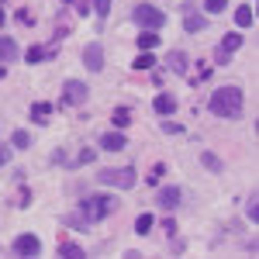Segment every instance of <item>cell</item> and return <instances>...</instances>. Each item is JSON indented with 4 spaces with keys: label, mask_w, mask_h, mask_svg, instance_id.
Listing matches in <instances>:
<instances>
[{
    "label": "cell",
    "mask_w": 259,
    "mask_h": 259,
    "mask_svg": "<svg viewBox=\"0 0 259 259\" xmlns=\"http://www.w3.org/2000/svg\"><path fill=\"white\" fill-rule=\"evenodd\" d=\"M242 104H245V97H242V90L239 87H218L214 94H211V100H207V107H211V114L214 118H225V121H232V118H239L242 114Z\"/></svg>",
    "instance_id": "1"
},
{
    "label": "cell",
    "mask_w": 259,
    "mask_h": 259,
    "mask_svg": "<svg viewBox=\"0 0 259 259\" xmlns=\"http://www.w3.org/2000/svg\"><path fill=\"white\" fill-rule=\"evenodd\" d=\"M114 207H118V200L111 197V194H90V197H83V200H80V211H76V214H80L87 225H94V221L107 218Z\"/></svg>",
    "instance_id": "2"
},
{
    "label": "cell",
    "mask_w": 259,
    "mask_h": 259,
    "mask_svg": "<svg viewBox=\"0 0 259 259\" xmlns=\"http://www.w3.org/2000/svg\"><path fill=\"white\" fill-rule=\"evenodd\" d=\"M97 180L104 187H118V190H132L135 187V169L132 166H118V169H100Z\"/></svg>",
    "instance_id": "3"
},
{
    "label": "cell",
    "mask_w": 259,
    "mask_h": 259,
    "mask_svg": "<svg viewBox=\"0 0 259 259\" xmlns=\"http://www.w3.org/2000/svg\"><path fill=\"white\" fill-rule=\"evenodd\" d=\"M132 21H135L139 28H149V31H159L162 24H166V14H162L159 7H152V4H139V7L132 11Z\"/></svg>",
    "instance_id": "4"
},
{
    "label": "cell",
    "mask_w": 259,
    "mask_h": 259,
    "mask_svg": "<svg viewBox=\"0 0 259 259\" xmlns=\"http://www.w3.org/2000/svg\"><path fill=\"white\" fill-rule=\"evenodd\" d=\"M87 97H90V87L83 80H66V87H62V104L80 107V104H87Z\"/></svg>",
    "instance_id": "5"
},
{
    "label": "cell",
    "mask_w": 259,
    "mask_h": 259,
    "mask_svg": "<svg viewBox=\"0 0 259 259\" xmlns=\"http://www.w3.org/2000/svg\"><path fill=\"white\" fill-rule=\"evenodd\" d=\"M14 256H21V259H35V256H41V242H38V235H18V239H14Z\"/></svg>",
    "instance_id": "6"
},
{
    "label": "cell",
    "mask_w": 259,
    "mask_h": 259,
    "mask_svg": "<svg viewBox=\"0 0 259 259\" xmlns=\"http://www.w3.org/2000/svg\"><path fill=\"white\" fill-rule=\"evenodd\" d=\"M204 28H207V18L194 11V4H183V31L187 35H200Z\"/></svg>",
    "instance_id": "7"
},
{
    "label": "cell",
    "mask_w": 259,
    "mask_h": 259,
    "mask_svg": "<svg viewBox=\"0 0 259 259\" xmlns=\"http://www.w3.org/2000/svg\"><path fill=\"white\" fill-rule=\"evenodd\" d=\"M83 66H87L90 73H100V69H104V49H100V41H90V45L83 49Z\"/></svg>",
    "instance_id": "8"
},
{
    "label": "cell",
    "mask_w": 259,
    "mask_h": 259,
    "mask_svg": "<svg viewBox=\"0 0 259 259\" xmlns=\"http://www.w3.org/2000/svg\"><path fill=\"white\" fill-rule=\"evenodd\" d=\"M180 197H183V194H180V187H162L159 194H156V204H159L162 211H177Z\"/></svg>",
    "instance_id": "9"
},
{
    "label": "cell",
    "mask_w": 259,
    "mask_h": 259,
    "mask_svg": "<svg viewBox=\"0 0 259 259\" xmlns=\"http://www.w3.org/2000/svg\"><path fill=\"white\" fill-rule=\"evenodd\" d=\"M152 111H156L159 118H169V114L177 111V97H173V94H166V90H162V94H156V100H152Z\"/></svg>",
    "instance_id": "10"
},
{
    "label": "cell",
    "mask_w": 259,
    "mask_h": 259,
    "mask_svg": "<svg viewBox=\"0 0 259 259\" xmlns=\"http://www.w3.org/2000/svg\"><path fill=\"white\" fill-rule=\"evenodd\" d=\"M128 145V139L121 135V132H107V135H100V149H107V152H121Z\"/></svg>",
    "instance_id": "11"
},
{
    "label": "cell",
    "mask_w": 259,
    "mask_h": 259,
    "mask_svg": "<svg viewBox=\"0 0 259 259\" xmlns=\"http://www.w3.org/2000/svg\"><path fill=\"white\" fill-rule=\"evenodd\" d=\"M169 73H177V76H183V73H187V69H190V59H187V56H183V52H180V49H173V52H169Z\"/></svg>",
    "instance_id": "12"
},
{
    "label": "cell",
    "mask_w": 259,
    "mask_h": 259,
    "mask_svg": "<svg viewBox=\"0 0 259 259\" xmlns=\"http://www.w3.org/2000/svg\"><path fill=\"white\" fill-rule=\"evenodd\" d=\"M11 59H18V41L11 35H0V62H11Z\"/></svg>",
    "instance_id": "13"
},
{
    "label": "cell",
    "mask_w": 259,
    "mask_h": 259,
    "mask_svg": "<svg viewBox=\"0 0 259 259\" xmlns=\"http://www.w3.org/2000/svg\"><path fill=\"white\" fill-rule=\"evenodd\" d=\"M49 118H52V104H49V100H35V104H31V121L45 124Z\"/></svg>",
    "instance_id": "14"
},
{
    "label": "cell",
    "mask_w": 259,
    "mask_h": 259,
    "mask_svg": "<svg viewBox=\"0 0 259 259\" xmlns=\"http://www.w3.org/2000/svg\"><path fill=\"white\" fill-rule=\"evenodd\" d=\"M156 45H159V35L145 28V31H142V35H139V49H142V52H152Z\"/></svg>",
    "instance_id": "15"
},
{
    "label": "cell",
    "mask_w": 259,
    "mask_h": 259,
    "mask_svg": "<svg viewBox=\"0 0 259 259\" xmlns=\"http://www.w3.org/2000/svg\"><path fill=\"white\" fill-rule=\"evenodd\" d=\"M235 49H242V35H225V38H221V56H232V52H235Z\"/></svg>",
    "instance_id": "16"
},
{
    "label": "cell",
    "mask_w": 259,
    "mask_h": 259,
    "mask_svg": "<svg viewBox=\"0 0 259 259\" xmlns=\"http://www.w3.org/2000/svg\"><path fill=\"white\" fill-rule=\"evenodd\" d=\"M252 7H239L235 11V28H252Z\"/></svg>",
    "instance_id": "17"
},
{
    "label": "cell",
    "mask_w": 259,
    "mask_h": 259,
    "mask_svg": "<svg viewBox=\"0 0 259 259\" xmlns=\"http://www.w3.org/2000/svg\"><path fill=\"white\" fill-rule=\"evenodd\" d=\"M59 256H66V259H83L87 252H83L80 245H73V242H62V245H59Z\"/></svg>",
    "instance_id": "18"
},
{
    "label": "cell",
    "mask_w": 259,
    "mask_h": 259,
    "mask_svg": "<svg viewBox=\"0 0 259 259\" xmlns=\"http://www.w3.org/2000/svg\"><path fill=\"white\" fill-rule=\"evenodd\" d=\"M152 225H156L152 214H139V218H135V232H139V235H149V232H152Z\"/></svg>",
    "instance_id": "19"
},
{
    "label": "cell",
    "mask_w": 259,
    "mask_h": 259,
    "mask_svg": "<svg viewBox=\"0 0 259 259\" xmlns=\"http://www.w3.org/2000/svg\"><path fill=\"white\" fill-rule=\"evenodd\" d=\"M111 121H114L118 128H128V124H132V111H128V107H118V111L111 114Z\"/></svg>",
    "instance_id": "20"
},
{
    "label": "cell",
    "mask_w": 259,
    "mask_h": 259,
    "mask_svg": "<svg viewBox=\"0 0 259 259\" xmlns=\"http://www.w3.org/2000/svg\"><path fill=\"white\" fill-rule=\"evenodd\" d=\"M132 66H135V69H152V66H156V56H152V52H139V59L132 62Z\"/></svg>",
    "instance_id": "21"
},
{
    "label": "cell",
    "mask_w": 259,
    "mask_h": 259,
    "mask_svg": "<svg viewBox=\"0 0 259 259\" xmlns=\"http://www.w3.org/2000/svg\"><path fill=\"white\" fill-rule=\"evenodd\" d=\"M45 56H49V52H45V45H31V49L24 52V59H28V62H41Z\"/></svg>",
    "instance_id": "22"
},
{
    "label": "cell",
    "mask_w": 259,
    "mask_h": 259,
    "mask_svg": "<svg viewBox=\"0 0 259 259\" xmlns=\"http://www.w3.org/2000/svg\"><path fill=\"white\" fill-rule=\"evenodd\" d=\"M200 162H204L207 169H214V173H221V159L214 156V152H204V156H200Z\"/></svg>",
    "instance_id": "23"
},
{
    "label": "cell",
    "mask_w": 259,
    "mask_h": 259,
    "mask_svg": "<svg viewBox=\"0 0 259 259\" xmlns=\"http://www.w3.org/2000/svg\"><path fill=\"white\" fill-rule=\"evenodd\" d=\"M162 177H166V166H162V162H156V166H152V173H149V177H145V180H149V183L156 187V183H159Z\"/></svg>",
    "instance_id": "24"
},
{
    "label": "cell",
    "mask_w": 259,
    "mask_h": 259,
    "mask_svg": "<svg viewBox=\"0 0 259 259\" xmlns=\"http://www.w3.org/2000/svg\"><path fill=\"white\" fill-rule=\"evenodd\" d=\"M11 142H14L18 149H28V145H31V135H28V132H14V135H11Z\"/></svg>",
    "instance_id": "25"
},
{
    "label": "cell",
    "mask_w": 259,
    "mask_h": 259,
    "mask_svg": "<svg viewBox=\"0 0 259 259\" xmlns=\"http://www.w3.org/2000/svg\"><path fill=\"white\" fill-rule=\"evenodd\" d=\"M111 4H114V0H94V11H97V18H100V21L107 18V11H111Z\"/></svg>",
    "instance_id": "26"
},
{
    "label": "cell",
    "mask_w": 259,
    "mask_h": 259,
    "mask_svg": "<svg viewBox=\"0 0 259 259\" xmlns=\"http://www.w3.org/2000/svg\"><path fill=\"white\" fill-rule=\"evenodd\" d=\"M207 4V14H221L225 11V0H204Z\"/></svg>",
    "instance_id": "27"
},
{
    "label": "cell",
    "mask_w": 259,
    "mask_h": 259,
    "mask_svg": "<svg viewBox=\"0 0 259 259\" xmlns=\"http://www.w3.org/2000/svg\"><path fill=\"white\" fill-rule=\"evenodd\" d=\"M162 132H166V135H180L183 128H180L177 121H162Z\"/></svg>",
    "instance_id": "28"
},
{
    "label": "cell",
    "mask_w": 259,
    "mask_h": 259,
    "mask_svg": "<svg viewBox=\"0 0 259 259\" xmlns=\"http://www.w3.org/2000/svg\"><path fill=\"white\" fill-rule=\"evenodd\" d=\"M87 162H94V149H83L80 159H76V166H87Z\"/></svg>",
    "instance_id": "29"
},
{
    "label": "cell",
    "mask_w": 259,
    "mask_h": 259,
    "mask_svg": "<svg viewBox=\"0 0 259 259\" xmlns=\"http://www.w3.org/2000/svg\"><path fill=\"white\" fill-rule=\"evenodd\" d=\"M162 232H166V235H177V221L166 218V221H162Z\"/></svg>",
    "instance_id": "30"
},
{
    "label": "cell",
    "mask_w": 259,
    "mask_h": 259,
    "mask_svg": "<svg viewBox=\"0 0 259 259\" xmlns=\"http://www.w3.org/2000/svg\"><path fill=\"white\" fill-rule=\"evenodd\" d=\"M7 162H11V149H7V145H0V166H7Z\"/></svg>",
    "instance_id": "31"
},
{
    "label": "cell",
    "mask_w": 259,
    "mask_h": 259,
    "mask_svg": "<svg viewBox=\"0 0 259 259\" xmlns=\"http://www.w3.org/2000/svg\"><path fill=\"white\" fill-rule=\"evenodd\" d=\"M0 24H4V11H0Z\"/></svg>",
    "instance_id": "32"
}]
</instances>
